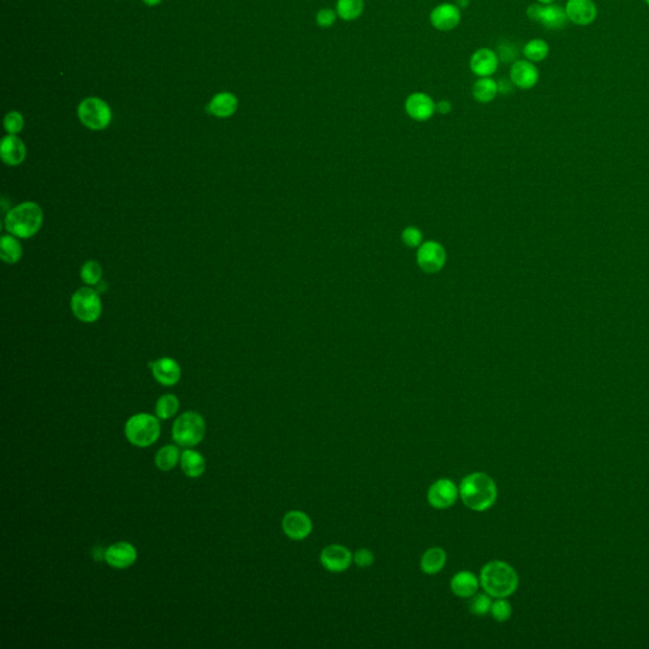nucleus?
Wrapping results in <instances>:
<instances>
[{
    "instance_id": "f257e3e1",
    "label": "nucleus",
    "mask_w": 649,
    "mask_h": 649,
    "mask_svg": "<svg viewBox=\"0 0 649 649\" xmlns=\"http://www.w3.org/2000/svg\"><path fill=\"white\" fill-rule=\"evenodd\" d=\"M498 484L484 472H475L464 477L459 484V498L470 510L484 512L490 510L498 500Z\"/></svg>"
},
{
    "instance_id": "f03ea898",
    "label": "nucleus",
    "mask_w": 649,
    "mask_h": 649,
    "mask_svg": "<svg viewBox=\"0 0 649 649\" xmlns=\"http://www.w3.org/2000/svg\"><path fill=\"white\" fill-rule=\"evenodd\" d=\"M479 583L491 597L506 599L516 592L519 574L507 562L491 560L481 569Z\"/></svg>"
},
{
    "instance_id": "7ed1b4c3",
    "label": "nucleus",
    "mask_w": 649,
    "mask_h": 649,
    "mask_svg": "<svg viewBox=\"0 0 649 649\" xmlns=\"http://www.w3.org/2000/svg\"><path fill=\"white\" fill-rule=\"evenodd\" d=\"M43 212L35 202H24L12 208L6 217V228L10 235L28 239L42 227Z\"/></svg>"
},
{
    "instance_id": "20e7f679",
    "label": "nucleus",
    "mask_w": 649,
    "mask_h": 649,
    "mask_svg": "<svg viewBox=\"0 0 649 649\" xmlns=\"http://www.w3.org/2000/svg\"><path fill=\"white\" fill-rule=\"evenodd\" d=\"M125 431L130 442L146 448L159 439L160 424L151 415H135L126 424Z\"/></svg>"
},
{
    "instance_id": "39448f33",
    "label": "nucleus",
    "mask_w": 649,
    "mask_h": 649,
    "mask_svg": "<svg viewBox=\"0 0 649 649\" xmlns=\"http://www.w3.org/2000/svg\"><path fill=\"white\" fill-rule=\"evenodd\" d=\"M206 422L197 412L189 411L179 416L173 426V438L181 447H194L203 439Z\"/></svg>"
},
{
    "instance_id": "423d86ee",
    "label": "nucleus",
    "mask_w": 649,
    "mask_h": 649,
    "mask_svg": "<svg viewBox=\"0 0 649 649\" xmlns=\"http://www.w3.org/2000/svg\"><path fill=\"white\" fill-rule=\"evenodd\" d=\"M77 116L85 127L94 131L107 128L112 121L110 105L99 98H87L77 108Z\"/></svg>"
},
{
    "instance_id": "0eeeda50",
    "label": "nucleus",
    "mask_w": 649,
    "mask_h": 649,
    "mask_svg": "<svg viewBox=\"0 0 649 649\" xmlns=\"http://www.w3.org/2000/svg\"><path fill=\"white\" fill-rule=\"evenodd\" d=\"M71 308L83 322H96L102 315V302L96 290L84 287L76 290L71 298Z\"/></svg>"
},
{
    "instance_id": "6e6552de",
    "label": "nucleus",
    "mask_w": 649,
    "mask_h": 649,
    "mask_svg": "<svg viewBox=\"0 0 649 649\" xmlns=\"http://www.w3.org/2000/svg\"><path fill=\"white\" fill-rule=\"evenodd\" d=\"M528 17L534 22H538L543 27L552 29V31H560L566 27L567 18L566 10L565 8L557 6V4H532L526 9Z\"/></svg>"
},
{
    "instance_id": "1a4fd4ad",
    "label": "nucleus",
    "mask_w": 649,
    "mask_h": 649,
    "mask_svg": "<svg viewBox=\"0 0 649 649\" xmlns=\"http://www.w3.org/2000/svg\"><path fill=\"white\" fill-rule=\"evenodd\" d=\"M428 502L436 510H447L456 504L459 498V487L449 479L440 478L428 487Z\"/></svg>"
},
{
    "instance_id": "9d476101",
    "label": "nucleus",
    "mask_w": 649,
    "mask_h": 649,
    "mask_svg": "<svg viewBox=\"0 0 649 649\" xmlns=\"http://www.w3.org/2000/svg\"><path fill=\"white\" fill-rule=\"evenodd\" d=\"M352 562V554L346 546L331 544L324 546L320 554V563L332 574L345 572Z\"/></svg>"
},
{
    "instance_id": "9b49d317",
    "label": "nucleus",
    "mask_w": 649,
    "mask_h": 649,
    "mask_svg": "<svg viewBox=\"0 0 649 649\" xmlns=\"http://www.w3.org/2000/svg\"><path fill=\"white\" fill-rule=\"evenodd\" d=\"M565 10L568 21L581 27L592 24L599 15L594 0H567Z\"/></svg>"
},
{
    "instance_id": "f8f14e48",
    "label": "nucleus",
    "mask_w": 649,
    "mask_h": 649,
    "mask_svg": "<svg viewBox=\"0 0 649 649\" xmlns=\"http://www.w3.org/2000/svg\"><path fill=\"white\" fill-rule=\"evenodd\" d=\"M436 103L426 93L416 91L408 96L405 102V111L410 118L417 122H425L434 116Z\"/></svg>"
},
{
    "instance_id": "ddd939ff",
    "label": "nucleus",
    "mask_w": 649,
    "mask_h": 649,
    "mask_svg": "<svg viewBox=\"0 0 649 649\" xmlns=\"http://www.w3.org/2000/svg\"><path fill=\"white\" fill-rule=\"evenodd\" d=\"M445 260H447L445 250L438 242H425L417 251L419 267L426 273L439 271L444 267Z\"/></svg>"
},
{
    "instance_id": "4468645a",
    "label": "nucleus",
    "mask_w": 649,
    "mask_h": 649,
    "mask_svg": "<svg viewBox=\"0 0 649 649\" xmlns=\"http://www.w3.org/2000/svg\"><path fill=\"white\" fill-rule=\"evenodd\" d=\"M283 532L292 540H304L312 532V521L304 512L293 510L284 515Z\"/></svg>"
},
{
    "instance_id": "2eb2a0df",
    "label": "nucleus",
    "mask_w": 649,
    "mask_h": 649,
    "mask_svg": "<svg viewBox=\"0 0 649 649\" xmlns=\"http://www.w3.org/2000/svg\"><path fill=\"white\" fill-rule=\"evenodd\" d=\"M462 18L461 9L456 4L444 3L434 8L430 13V23L438 31L448 32L459 26Z\"/></svg>"
},
{
    "instance_id": "dca6fc26",
    "label": "nucleus",
    "mask_w": 649,
    "mask_h": 649,
    "mask_svg": "<svg viewBox=\"0 0 649 649\" xmlns=\"http://www.w3.org/2000/svg\"><path fill=\"white\" fill-rule=\"evenodd\" d=\"M539 70L529 60H516L510 69V79L519 89H532L539 82Z\"/></svg>"
},
{
    "instance_id": "f3484780",
    "label": "nucleus",
    "mask_w": 649,
    "mask_h": 649,
    "mask_svg": "<svg viewBox=\"0 0 649 649\" xmlns=\"http://www.w3.org/2000/svg\"><path fill=\"white\" fill-rule=\"evenodd\" d=\"M498 64L500 59L498 54L487 47L478 49L470 56V71L478 77H490L493 75L498 71Z\"/></svg>"
},
{
    "instance_id": "a211bd4d",
    "label": "nucleus",
    "mask_w": 649,
    "mask_h": 649,
    "mask_svg": "<svg viewBox=\"0 0 649 649\" xmlns=\"http://www.w3.org/2000/svg\"><path fill=\"white\" fill-rule=\"evenodd\" d=\"M104 558L110 566L118 568V569H124L135 563V560L137 558V553H136L135 546L130 543L119 542L105 551Z\"/></svg>"
},
{
    "instance_id": "6ab92c4d",
    "label": "nucleus",
    "mask_w": 649,
    "mask_h": 649,
    "mask_svg": "<svg viewBox=\"0 0 649 649\" xmlns=\"http://www.w3.org/2000/svg\"><path fill=\"white\" fill-rule=\"evenodd\" d=\"M150 368H151L155 380L163 386L169 387L179 382L181 371H180L179 364L172 358H161L154 363H150Z\"/></svg>"
},
{
    "instance_id": "aec40b11",
    "label": "nucleus",
    "mask_w": 649,
    "mask_h": 649,
    "mask_svg": "<svg viewBox=\"0 0 649 649\" xmlns=\"http://www.w3.org/2000/svg\"><path fill=\"white\" fill-rule=\"evenodd\" d=\"M26 146L21 138L17 137L15 135H9L3 138L0 145V155L7 165H20L26 159Z\"/></svg>"
},
{
    "instance_id": "412c9836",
    "label": "nucleus",
    "mask_w": 649,
    "mask_h": 649,
    "mask_svg": "<svg viewBox=\"0 0 649 649\" xmlns=\"http://www.w3.org/2000/svg\"><path fill=\"white\" fill-rule=\"evenodd\" d=\"M479 585H481L479 579L476 574H472L470 571H461L454 574L450 581V590L458 597L468 599L473 595H476Z\"/></svg>"
},
{
    "instance_id": "4be33fe9",
    "label": "nucleus",
    "mask_w": 649,
    "mask_h": 649,
    "mask_svg": "<svg viewBox=\"0 0 649 649\" xmlns=\"http://www.w3.org/2000/svg\"><path fill=\"white\" fill-rule=\"evenodd\" d=\"M237 110V98L228 91H223L212 98L207 107L208 113L216 117L226 118L232 116Z\"/></svg>"
},
{
    "instance_id": "5701e85b",
    "label": "nucleus",
    "mask_w": 649,
    "mask_h": 649,
    "mask_svg": "<svg viewBox=\"0 0 649 649\" xmlns=\"http://www.w3.org/2000/svg\"><path fill=\"white\" fill-rule=\"evenodd\" d=\"M445 563H447L445 551L440 546H433V548H428V551L422 554L420 567L424 574L433 576V574L442 572Z\"/></svg>"
},
{
    "instance_id": "b1692460",
    "label": "nucleus",
    "mask_w": 649,
    "mask_h": 649,
    "mask_svg": "<svg viewBox=\"0 0 649 649\" xmlns=\"http://www.w3.org/2000/svg\"><path fill=\"white\" fill-rule=\"evenodd\" d=\"M498 94V82L491 77H479L472 87V96L478 103H490Z\"/></svg>"
},
{
    "instance_id": "393cba45",
    "label": "nucleus",
    "mask_w": 649,
    "mask_h": 649,
    "mask_svg": "<svg viewBox=\"0 0 649 649\" xmlns=\"http://www.w3.org/2000/svg\"><path fill=\"white\" fill-rule=\"evenodd\" d=\"M180 464H181L183 472L192 478H198L202 476L206 468V463H204L203 456H200L198 452L191 449L186 450L183 453Z\"/></svg>"
},
{
    "instance_id": "a878e982",
    "label": "nucleus",
    "mask_w": 649,
    "mask_h": 649,
    "mask_svg": "<svg viewBox=\"0 0 649 649\" xmlns=\"http://www.w3.org/2000/svg\"><path fill=\"white\" fill-rule=\"evenodd\" d=\"M549 45L543 38H532L523 47V55L532 63H542L549 56Z\"/></svg>"
},
{
    "instance_id": "bb28decb",
    "label": "nucleus",
    "mask_w": 649,
    "mask_h": 649,
    "mask_svg": "<svg viewBox=\"0 0 649 649\" xmlns=\"http://www.w3.org/2000/svg\"><path fill=\"white\" fill-rule=\"evenodd\" d=\"M0 254H1L3 262H8V264L20 262L22 254H23L21 242L15 239V236H3L0 241Z\"/></svg>"
},
{
    "instance_id": "cd10ccee",
    "label": "nucleus",
    "mask_w": 649,
    "mask_h": 649,
    "mask_svg": "<svg viewBox=\"0 0 649 649\" xmlns=\"http://www.w3.org/2000/svg\"><path fill=\"white\" fill-rule=\"evenodd\" d=\"M364 6V0H338L335 10L343 21L352 22L363 14Z\"/></svg>"
},
{
    "instance_id": "c85d7f7f",
    "label": "nucleus",
    "mask_w": 649,
    "mask_h": 649,
    "mask_svg": "<svg viewBox=\"0 0 649 649\" xmlns=\"http://www.w3.org/2000/svg\"><path fill=\"white\" fill-rule=\"evenodd\" d=\"M178 459H179V450L173 445H166L164 448H161L155 458L156 465L161 470H173L178 463Z\"/></svg>"
},
{
    "instance_id": "c756f323",
    "label": "nucleus",
    "mask_w": 649,
    "mask_h": 649,
    "mask_svg": "<svg viewBox=\"0 0 649 649\" xmlns=\"http://www.w3.org/2000/svg\"><path fill=\"white\" fill-rule=\"evenodd\" d=\"M179 408V401L174 394H165L160 397L158 403H156V414L160 419L166 420L170 419L172 416L177 414Z\"/></svg>"
},
{
    "instance_id": "7c9ffc66",
    "label": "nucleus",
    "mask_w": 649,
    "mask_h": 649,
    "mask_svg": "<svg viewBox=\"0 0 649 649\" xmlns=\"http://www.w3.org/2000/svg\"><path fill=\"white\" fill-rule=\"evenodd\" d=\"M82 279L84 281V283L89 284V285H96V284H99V282L102 281V276H103V270H102V267L100 264L97 262H87L83 265L82 268Z\"/></svg>"
},
{
    "instance_id": "2f4dec72",
    "label": "nucleus",
    "mask_w": 649,
    "mask_h": 649,
    "mask_svg": "<svg viewBox=\"0 0 649 649\" xmlns=\"http://www.w3.org/2000/svg\"><path fill=\"white\" fill-rule=\"evenodd\" d=\"M490 614L498 622H507L512 615V604L506 599H498L492 601Z\"/></svg>"
},
{
    "instance_id": "473e14b6",
    "label": "nucleus",
    "mask_w": 649,
    "mask_h": 649,
    "mask_svg": "<svg viewBox=\"0 0 649 649\" xmlns=\"http://www.w3.org/2000/svg\"><path fill=\"white\" fill-rule=\"evenodd\" d=\"M492 600L488 594L473 595L470 601V611L477 616H484L491 611Z\"/></svg>"
},
{
    "instance_id": "72a5a7b5",
    "label": "nucleus",
    "mask_w": 649,
    "mask_h": 649,
    "mask_svg": "<svg viewBox=\"0 0 649 649\" xmlns=\"http://www.w3.org/2000/svg\"><path fill=\"white\" fill-rule=\"evenodd\" d=\"M23 125L24 121L20 112H10L4 118V128L9 135H17L18 132H21Z\"/></svg>"
},
{
    "instance_id": "f704fd0d",
    "label": "nucleus",
    "mask_w": 649,
    "mask_h": 649,
    "mask_svg": "<svg viewBox=\"0 0 649 649\" xmlns=\"http://www.w3.org/2000/svg\"><path fill=\"white\" fill-rule=\"evenodd\" d=\"M338 13L331 8H322L316 14V23L322 28L332 27L338 20Z\"/></svg>"
},
{
    "instance_id": "c9c22d12",
    "label": "nucleus",
    "mask_w": 649,
    "mask_h": 649,
    "mask_svg": "<svg viewBox=\"0 0 649 649\" xmlns=\"http://www.w3.org/2000/svg\"><path fill=\"white\" fill-rule=\"evenodd\" d=\"M352 562L360 567V568H366L371 567L374 563V554L366 548H360L357 552L352 554Z\"/></svg>"
},
{
    "instance_id": "e433bc0d",
    "label": "nucleus",
    "mask_w": 649,
    "mask_h": 649,
    "mask_svg": "<svg viewBox=\"0 0 649 649\" xmlns=\"http://www.w3.org/2000/svg\"><path fill=\"white\" fill-rule=\"evenodd\" d=\"M422 234L416 227H408L402 232V241L408 248H416L422 244Z\"/></svg>"
},
{
    "instance_id": "4c0bfd02",
    "label": "nucleus",
    "mask_w": 649,
    "mask_h": 649,
    "mask_svg": "<svg viewBox=\"0 0 649 649\" xmlns=\"http://www.w3.org/2000/svg\"><path fill=\"white\" fill-rule=\"evenodd\" d=\"M516 50L512 45H502L498 46V59H501L504 63H515L516 61Z\"/></svg>"
},
{
    "instance_id": "58836bf2",
    "label": "nucleus",
    "mask_w": 649,
    "mask_h": 649,
    "mask_svg": "<svg viewBox=\"0 0 649 649\" xmlns=\"http://www.w3.org/2000/svg\"><path fill=\"white\" fill-rule=\"evenodd\" d=\"M498 93H501V94H505V96H506V94H512V91H514V87H515V85L512 83V79H501V80H498Z\"/></svg>"
},
{
    "instance_id": "ea45409f",
    "label": "nucleus",
    "mask_w": 649,
    "mask_h": 649,
    "mask_svg": "<svg viewBox=\"0 0 649 649\" xmlns=\"http://www.w3.org/2000/svg\"><path fill=\"white\" fill-rule=\"evenodd\" d=\"M435 110L440 114H448L452 111V104L449 100H440L439 103H436Z\"/></svg>"
},
{
    "instance_id": "a19ab883",
    "label": "nucleus",
    "mask_w": 649,
    "mask_h": 649,
    "mask_svg": "<svg viewBox=\"0 0 649 649\" xmlns=\"http://www.w3.org/2000/svg\"><path fill=\"white\" fill-rule=\"evenodd\" d=\"M470 4V0H456V6L459 8L461 10L462 9H465Z\"/></svg>"
},
{
    "instance_id": "79ce46f5",
    "label": "nucleus",
    "mask_w": 649,
    "mask_h": 649,
    "mask_svg": "<svg viewBox=\"0 0 649 649\" xmlns=\"http://www.w3.org/2000/svg\"><path fill=\"white\" fill-rule=\"evenodd\" d=\"M144 1L147 6H156V4H159L161 0H144Z\"/></svg>"
},
{
    "instance_id": "37998d69",
    "label": "nucleus",
    "mask_w": 649,
    "mask_h": 649,
    "mask_svg": "<svg viewBox=\"0 0 649 649\" xmlns=\"http://www.w3.org/2000/svg\"><path fill=\"white\" fill-rule=\"evenodd\" d=\"M540 4H553L555 0H537Z\"/></svg>"
},
{
    "instance_id": "c03bdc74",
    "label": "nucleus",
    "mask_w": 649,
    "mask_h": 649,
    "mask_svg": "<svg viewBox=\"0 0 649 649\" xmlns=\"http://www.w3.org/2000/svg\"><path fill=\"white\" fill-rule=\"evenodd\" d=\"M644 1H646V4H647V6H649V0H644Z\"/></svg>"
}]
</instances>
